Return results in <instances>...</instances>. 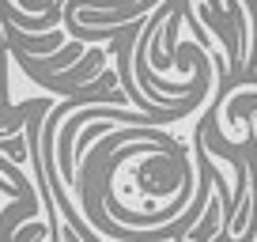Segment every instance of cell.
<instances>
[{
    "label": "cell",
    "instance_id": "6da1fadb",
    "mask_svg": "<svg viewBox=\"0 0 257 242\" xmlns=\"http://www.w3.org/2000/svg\"><path fill=\"white\" fill-rule=\"evenodd\" d=\"M0 148H4V144H0ZM8 155H12V159H23V155H27V140H16V144H8Z\"/></svg>",
    "mask_w": 257,
    "mask_h": 242
},
{
    "label": "cell",
    "instance_id": "7a4b0ae2",
    "mask_svg": "<svg viewBox=\"0 0 257 242\" xmlns=\"http://www.w3.org/2000/svg\"><path fill=\"white\" fill-rule=\"evenodd\" d=\"M19 4H23V8H34V0H19Z\"/></svg>",
    "mask_w": 257,
    "mask_h": 242
}]
</instances>
